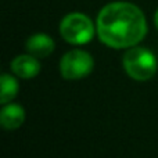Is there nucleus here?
<instances>
[{
	"label": "nucleus",
	"instance_id": "f257e3e1",
	"mask_svg": "<svg viewBox=\"0 0 158 158\" xmlns=\"http://www.w3.org/2000/svg\"><path fill=\"white\" fill-rule=\"evenodd\" d=\"M147 19L136 4L111 2L97 14L96 31L100 42L111 49L137 46L147 35Z\"/></svg>",
	"mask_w": 158,
	"mask_h": 158
},
{
	"label": "nucleus",
	"instance_id": "f03ea898",
	"mask_svg": "<svg viewBox=\"0 0 158 158\" xmlns=\"http://www.w3.org/2000/svg\"><path fill=\"white\" fill-rule=\"evenodd\" d=\"M60 35L67 43L83 46L97 35L96 24L83 13L74 11L63 17L60 22Z\"/></svg>",
	"mask_w": 158,
	"mask_h": 158
},
{
	"label": "nucleus",
	"instance_id": "7ed1b4c3",
	"mask_svg": "<svg viewBox=\"0 0 158 158\" xmlns=\"http://www.w3.org/2000/svg\"><path fill=\"white\" fill-rule=\"evenodd\" d=\"M122 65L129 77L139 82L151 79L156 75L158 68L157 57L154 53L140 46L126 49L122 58Z\"/></svg>",
	"mask_w": 158,
	"mask_h": 158
},
{
	"label": "nucleus",
	"instance_id": "20e7f679",
	"mask_svg": "<svg viewBox=\"0 0 158 158\" xmlns=\"http://www.w3.org/2000/svg\"><path fill=\"white\" fill-rule=\"evenodd\" d=\"M94 68V60L89 52L83 49H72L63 54L60 60V74L67 81L86 78Z\"/></svg>",
	"mask_w": 158,
	"mask_h": 158
},
{
	"label": "nucleus",
	"instance_id": "39448f33",
	"mask_svg": "<svg viewBox=\"0 0 158 158\" xmlns=\"http://www.w3.org/2000/svg\"><path fill=\"white\" fill-rule=\"evenodd\" d=\"M10 68L15 77L22 79H32L39 75L42 65L38 57L27 53V54H19L14 57L10 64Z\"/></svg>",
	"mask_w": 158,
	"mask_h": 158
},
{
	"label": "nucleus",
	"instance_id": "423d86ee",
	"mask_svg": "<svg viewBox=\"0 0 158 158\" xmlns=\"http://www.w3.org/2000/svg\"><path fill=\"white\" fill-rule=\"evenodd\" d=\"M25 47H27V52L29 54L35 56L38 58H44L49 57L56 49V42L54 39L50 35L43 32H38L31 35L29 38L27 39V43H25Z\"/></svg>",
	"mask_w": 158,
	"mask_h": 158
},
{
	"label": "nucleus",
	"instance_id": "0eeeda50",
	"mask_svg": "<svg viewBox=\"0 0 158 158\" xmlns=\"http://www.w3.org/2000/svg\"><path fill=\"white\" fill-rule=\"evenodd\" d=\"M25 110L21 104L17 103H7L3 104L0 111V123L6 131H15L21 128V125L25 122Z\"/></svg>",
	"mask_w": 158,
	"mask_h": 158
},
{
	"label": "nucleus",
	"instance_id": "6e6552de",
	"mask_svg": "<svg viewBox=\"0 0 158 158\" xmlns=\"http://www.w3.org/2000/svg\"><path fill=\"white\" fill-rule=\"evenodd\" d=\"M19 92V83L14 74H3L0 78V103H11Z\"/></svg>",
	"mask_w": 158,
	"mask_h": 158
},
{
	"label": "nucleus",
	"instance_id": "1a4fd4ad",
	"mask_svg": "<svg viewBox=\"0 0 158 158\" xmlns=\"http://www.w3.org/2000/svg\"><path fill=\"white\" fill-rule=\"evenodd\" d=\"M154 24H156V27L158 29V10L156 11V14H154Z\"/></svg>",
	"mask_w": 158,
	"mask_h": 158
}]
</instances>
